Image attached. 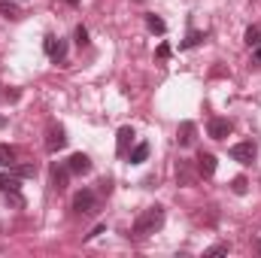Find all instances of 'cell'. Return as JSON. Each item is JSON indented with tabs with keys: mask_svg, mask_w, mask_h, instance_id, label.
Returning a JSON list of instances; mask_svg holds the SVG:
<instances>
[{
	"mask_svg": "<svg viewBox=\"0 0 261 258\" xmlns=\"http://www.w3.org/2000/svg\"><path fill=\"white\" fill-rule=\"evenodd\" d=\"M206 134H210L213 140H225V137L231 134V122H228V119H210V122H206Z\"/></svg>",
	"mask_w": 261,
	"mask_h": 258,
	"instance_id": "8992f818",
	"label": "cell"
},
{
	"mask_svg": "<svg viewBox=\"0 0 261 258\" xmlns=\"http://www.w3.org/2000/svg\"><path fill=\"white\" fill-rule=\"evenodd\" d=\"M0 15H6V18L15 21V18H21V9H18L12 0H0Z\"/></svg>",
	"mask_w": 261,
	"mask_h": 258,
	"instance_id": "7c38bea8",
	"label": "cell"
},
{
	"mask_svg": "<svg viewBox=\"0 0 261 258\" xmlns=\"http://www.w3.org/2000/svg\"><path fill=\"white\" fill-rule=\"evenodd\" d=\"M67 176H70V167H55L52 170V189L55 192H64L67 189Z\"/></svg>",
	"mask_w": 261,
	"mask_h": 258,
	"instance_id": "30bf717a",
	"label": "cell"
},
{
	"mask_svg": "<svg viewBox=\"0 0 261 258\" xmlns=\"http://www.w3.org/2000/svg\"><path fill=\"white\" fill-rule=\"evenodd\" d=\"M67 3H70V6H76V3H79V0H67Z\"/></svg>",
	"mask_w": 261,
	"mask_h": 258,
	"instance_id": "d4e9b609",
	"label": "cell"
},
{
	"mask_svg": "<svg viewBox=\"0 0 261 258\" xmlns=\"http://www.w3.org/2000/svg\"><path fill=\"white\" fill-rule=\"evenodd\" d=\"M246 46H261V24H249L246 28Z\"/></svg>",
	"mask_w": 261,
	"mask_h": 258,
	"instance_id": "5bb4252c",
	"label": "cell"
},
{
	"mask_svg": "<svg viewBox=\"0 0 261 258\" xmlns=\"http://www.w3.org/2000/svg\"><path fill=\"white\" fill-rule=\"evenodd\" d=\"M206 255H210V258H216V255H228V246H225V243H219V246H210V249H206Z\"/></svg>",
	"mask_w": 261,
	"mask_h": 258,
	"instance_id": "44dd1931",
	"label": "cell"
},
{
	"mask_svg": "<svg viewBox=\"0 0 261 258\" xmlns=\"http://www.w3.org/2000/svg\"><path fill=\"white\" fill-rule=\"evenodd\" d=\"M197 170H200V176H213V173H216V155L200 152V155H197Z\"/></svg>",
	"mask_w": 261,
	"mask_h": 258,
	"instance_id": "ba28073f",
	"label": "cell"
},
{
	"mask_svg": "<svg viewBox=\"0 0 261 258\" xmlns=\"http://www.w3.org/2000/svg\"><path fill=\"white\" fill-rule=\"evenodd\" d=\"M231 189H234L237 194H243V192H246V179H243V176H237V179L231 183Z\"/></svg>",
	"mask_w": 261,
	"mask_h": 258,
	"instance_id": "7402d4cb",
	"label": "cell"
},
{
	"mask_svg": "<svg viewBox=\"0 0 261 258\" xmlns=\"http://www.w3.org/2000/svg\"><path fill=\"white\" fill-rule=\"evenodd\" d=\"M167 55H170V46H167V43H161V46H158V58H167Z\"/></svg>",
	"mask_w": 261,
	"mask_h": 258,
	"instance_id": "603a6c76",
	"label": "cell"
},
{
	"mask_svg": "<svg viewBox=\"0 0 261 258\" xmlns=\"http://www.w3.org/2000/svg\"><path fill=\"white\" fill-rule=\"evenodd\" d=\"M134 143V128H119V140H116V149H119V155H128V146Z\"/></svg>",
	"mask_w": 261,
	"mask_h": 258,
	"instance_id": "9c48e42d",
	"label": "cell"
},
{
	"mask_svg": "<svg viewBox=\"0 0 261 258\" xmlns=\"http://www.w3.org/2000/svg\"><path fill=\"white\" fill-rule=\"evenodd\" d=\"M12 164H15V149L0 143V167H12Z\"/></svg>",
	"mask_w": 261,
	"mask_h": 258,
	"instance_id": "e0dca14e",
	"label": "cell"
},
{
	"mask_svg": "<svg viewBox=\"0 0 261 258\" xmlns=\"http://www.w3.org/2000/svg\"><path fill=\"white\" fill-rule=\"evenodd\" d=\"M67 167H70V173H88V170H91V161H88V155L76 152V155H70Z\"/></svg>",
	"mask_w": 261,
	"mask_h": 258,
	"instance_id": "52a82bcc",
	"label": "cell"
},
{
	"mask_svg": "<svg viewBox=\"0 0 261 258\" xmlns=\"http://www.w3.org/2000/svg\"><path fill=\"white\" fill-rule=\"evenodd\" d=\"M76 46H79V49H82V46H88V31H85L82 24L76 28Z\"/></svg>",
	"mask_w": 261,
	"mask_h": 258,
	"instance_id": "ffe728a7",
	"label": "cell"
},
{
	"mask_svg": "<svg viewBox=\"0 0 261 258\" xmlns=\"http://www.w3.org/2000/svg\"><path fill=\"white\" fill-rule=\"evenodd\" d=\"M176 140H179V146H189V143L195 140V125H192V122H182V125H179V137H176Z\"/></svg>",
	"mask_w": 261,
	"mask_h": 258,
	"instance_id": "8fae6325",
	"label": "cell"
},
{
	"mask_svg": "<svg viewBox=\"0 0 261 258\" xmlns=\"http://www.w3.org/2000/svg\"><path fill=\"white\" fill-rule=\"evenodd\" d=\"M231 158L240 161V164H252L255 161V146L252 143H237V146H231Z\"/></svg>",
	"mask_w": 261,
	"mask_h": 258,
	"instance_id": "5b68a950",
	"label": "cell"
},
{
	"mask_svg": "<svg viewBox=\"0 0 261 258\" xmlns=\"http://www.w3.org/2000/svg\"><path fill=\"white\" fill-rule=\"evenodd\" d=\"M200 40H203V34H200V31H189V37L182 40V49H195Z\"/></svg>",
	"mask_w": 261,
	"mask_h": 258,
	"instance_id": "ac0fdd59",
	"label": "cell"
},
{
	"mask_svg": "<svg viewBox=\"0 0 261 258\" xmlns=\"http://www.w3.org/2000/svg\"><path fill=\"white\" fill-rule=\"evenodd\" d=\"M146 24H149V31H152V34H164V31H167L164 18H158L155 12H152V15H146Z\"/></svg>",
	"mask_w": 261,
	"mask_h": 258,
	"instance_id": "9a60e30c",
	"label": "cell"
},
{
	"mask_svg": "<svg viewBox=\"0 0 261 258\" xmlns=\"http://www.w3.org/2000/svg\"><path fill=\"white\" fill-rule=\"evenodd\" d=\"M67 146V134L61 125H52V128L46 131V152H58V149H64Z\"/></svg>",
	"mask_w": 261,
	"mask_h": 258,
	"instance_id": "3957f363",
	"label": "cell"
},
{
	"mask_svg": "<svg viewBox=\"0 0 261 258\" xmlns=\"http://www.w3.org/2000/svg\"><path fill=\"white\" fill-rule=\"evenodd\" d=\"M255 61H261V46H255Z\"/></svg>",
	"mask_w": 261,
	"mask_h": 258,
	"instance_id": "cb8c5ba5",
	"label": "cell"
},
{
	"mask_svg": "<svg viewBox=\"0 0 261 258\" xmlns=\"http://www.w3.org/2000/svg\"><path fill=\"white\" fill-rule=\"evenodd\" d=\"M97 210V197H94V192H76L73 194V213L76 216H91Z\"/></svg>",
	"mask_w": 261,
	"mask_h": 258,
	"instance_id": "7a4b0ae2",
	"label": "cell"
},
{
	"mask_svg": "<svg viewBox=\"0 0 261 258\" xmlns=\"http://www.w3.org/2000/svg\"><path fill=\"white\" fill-rule=\"evenodd\" d=\"M18 179L21 176H15V173H0V192H15L18 189Z\"/></svg>",
	"mask_w": 261,
	"mask_h": 258,
	"instance_id": "4fadbf2b",
	"label": "cell"
},
{
	"mask_svg": "<svg viewBox=\"0 0 261 258\" xmlns=\"http://www.w3.org/2000/svg\"><path fill=\"white\" fill-rule=\"evenodd\" d=\"M161 225H164V210H161V207H149V210H143V213L137 216L134 234H137V237H149V234H155Z\"/></svg>",
	"mask_w": 261,
	"mask_h": 258,
	"instance_id": "6da1fadb",
	"label": "cell"
},
{
	"mask_svg": "<svg viewBox=\"0 0 261 258\" xmlns=\"http://www.w3.org/2000/svg\"><path fill=\"white\" fill-rule=\"evenodd\" d=\"M149 158V143H140L134 152H130V164H143Z\"/></svg>",
	"mask_w": 261,
	"mask_h": 258,
	"instance_id": "2e32d148",
	"label": "cell"
},
{
	"mask_svg": "<svg viewBox=\"0 0 261 258\" xmlns=\"http://www.w3.org/2000/svg\"><path fill=\"white\" fill-rule=\"evenodd\" d=\"M12 167H15V170H12L15 176H34V173H37L34 164H12Z\"/></svg>",
	"mask_w": 261,
	"mask_h": 258,
	"instance_id": "d6986e66",
	"label": "cell"
},
{
	"mask_svg": "<svg viewBox=\"0 0 261 258\" xmlns=\"http://www.w3.org/2000/svg\"><path fill=\"white\" fill-rule=\"evenodd\" d=\"M43 49H46V55H49L52 61H64L67 58V43L64 40H58V37H46Z\"/></svg>",
	"mask_w": 261,
	"mask_h": 258,
	"instance_id": "277c9868",
	"label": "cell"
}]
</instances>
